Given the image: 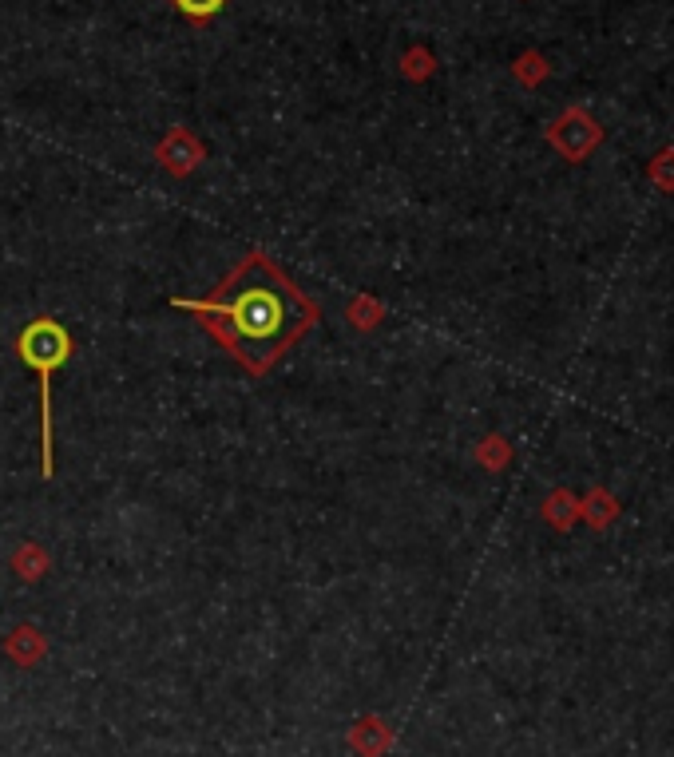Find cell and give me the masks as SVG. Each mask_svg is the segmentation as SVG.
I'll return each mask as SVG.
<instances>
[{"mask_svg":"<svg viewBox=\"0 0 674 757\" xmlns=\"http://www.w3.org/2000/svg\"><path fill=\"white\" fill-rule=\"evenodd\" d=\"M175 306L207 325L250 377H266L322 318L318 302L306 298L302 286L262 250H250L211 290V298Z\"/></svg>","mask_w":674,"mask_h":757,"instance_id":"1","label":"cell"},{"mask_svg":"<svg viewBox=\"0 0 674 757\" xmlns=\"http://www.w3.org/2000/svg\"><path fill=\"white\" fill-rule=\"evenodd\" d=\"M16 353L40 381V476L52 480V468H56L52 464V373L60 365H68L72 333L56 318H36V322H28L20 329Z\"/></svg>","mask_w":674,"mask_h":757,"instance_id":"2","label":"cell"},{"mask_svg":"<svg viewBox=\"0 0 674 757\" xmlns=\"http://www.w3.org/2000/svg\"><path fill=\"white\" fill-rule=\"evenodd\" d=\"M544 139H548V147H552L560 159L583 163V159H591V155L603 147L607 131H603V123L587 108H563L560 115L548 123Z\"/></svg>","mask_w":674,"mask_h":757,"instance_id":"3","label":"cell"},{"mask_svg":"<svg viewBox=\"0 0 674 757\" xmlns=\"http://www.w3.org/2000/svg\"><path fill=\"white\" fill-rule=\"evenodd\" d=\"M159 163L163 167H171L175 175H183V171H191V167H199L203 163V143L199 139H191V131H183V127H175L163 143H159Z\"/></svg>","mask_w":674,"mask_h":757,"instance_id":"4","label":"cell"},{"mask_svg":"<svg viewBox=\"0 0 674 757\" xmlns=\"http://www.w3.org/2000/svg\"><path fill=\"white\" fill-rule=\"evenodd\" d=\"M619 512H623V504H619V496L611 492V488H591L583 500H579V520H587L595 532H603V528H611L615 520H619Z\"/></svg>","mask_w":674,"mask_h":757,"instance_id":"5","label":"cell"},{"mask_svg":"<svg viewBox=\"0 0 674 757\" xmlns=\"http://www.w3.org/2000/svg\"><path fill=\"white\" fill-rule=\"evenodd\" d=\"M544 520H548L556 532H571V528L579 524V496H575L571 488L548 492V500H544Z\"/></svg>","mask_w":674,"mask_h":757,"instance_id":"6","label":"cell"},{"mask_svg":"<svg viewBox=\"0 0 674 757\" xmlns=\"http://www.w3.org/2000/svg\"><path fill=\"white\" fill-rule=\"evenodd\" d=\"M512 76L524 84V88H540L548 76H552V64H548V56L544 52H536V48H528V52H520L516 56V64H512Z\"/></svg>","mask_w":674,"mask_h":757,"instance_id":"7","label":"cell"},{"mask_svg":"<svg viewBox=\"0 0 674 757\" xmlns=\"http://www.w3.org/2000/svg\"><path fill=\"white\" fill-rule=\"evenodd\" d=\"M647 179H651L663 195H674V143H667V147L647 163Z\"/></svg>","mask_w":674,"mask_h":757,"instance_id":"8","label":"cell"},{"mask_svg":"<svg viewBox=\"0 0 674 757\" xmlns=\"http://www.w3.org/2000/svg\"><path fill=\"white\" fill-rule=\"evenodd\" d=\"M401 72H405L409 80H429V76L437 72V60H433L429 48H409L405 60H401Z\"/></svg>","mask_w":674,"mask_h":757,"instance_id":"9","label":"cell"},{"mask_svg":"<svg viewBox=\"0 0 674 757\" xmlns=\"http://www.w3.org/2000/svg\"><path fill=\"white\" fill-rule=\"evenodd\" d=\"M476 456H480L484 468H504V464L512 460V444H508L504 436H484L480 448H476Z\"/></svg>","mask_w":674,"mask_h":757,"instance_id":"10","label":"cell"},{"mask_svg":"<svg viewBox=\"0 0 674 757\" xmlns=\"http://www.w3.org/2000/svg\"><path fill=\"white\" fill-rule=\"evenodd\" d=\"M226 4H230V0H175V8H179L191 24H207V20H215Z\"/></svg>","mask_w":674,"mask_h":757,"instance_id":"11","label":"cell"}]
</instances>
